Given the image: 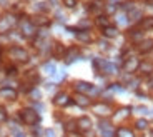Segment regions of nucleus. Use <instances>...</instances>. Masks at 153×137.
Here are the masks:
<instances>
[{
	"mask_svg": "<svg viewBox=\"0 0 153 137\" xmlns=\"http://www.w3.org/2000/svg\"><path fill=\"white\" fill-rule=\"evenodd\" d=\"M20 117H22V120L25 122L27 126H35V124H38V120H40L38 112L33 111V109H23V111L20 112Z\"/></svg>",
	"mask_w": 153,
	"mask_h": 137,
	"instance_id": "obj_1",
	"label": "nucleus"
},
{
	"mask_svg": "<svg viewBox=\"0 0 153 137\" xmlns=\"http://www.w3.org/2000/svg\"><path fill=\"white\" fill-rule=\"evenodd\" d=\"M76 92H80V94H90V95H95L98 94V89L95 87V85H92L90 82H83V80H80V82H76L75 85Z\"/></svg>",
	"mask_w": 153,
	"mask_h": 137,
	"instance_id": "obj_2",
	"label": "nucleus"
},
{
	"mask_svg": "<svg viewBox=\"0 0 153 137\" xmlns=\"http://www.w3.org/2000/svg\"><path fill=\"white\" fill-rule=\"evenodd\" d=\"M20 30H22V34L25 35V37H33L35 35V25L30 20L23 19L22 22H20Z\"/></svg>",
	"mask_w": 153,
	"mask_h": 137,
	"instance_id": "obj_3",
	"label": "nucleus"
},
{
	"mask_svg": "<svg viewBox=\"0 0 153 137\" xmlns=\"http://www.w3.org/2000/svg\"><path fill=\"white\" fill-rule=\"evenodd\" d=\"M10 55L19 62H27L28 60V52L25 49H22V47H13V49L10 50Z\"/></svg>",
	"mask_w": 153,
	"mask_h": 137,
	"instance_id": "obj_4",
	"label": "nucleus"
},
{
	"mask_svg": "<svg viewBox=\"0 0 153 137\" xmlns=\"http://www.w3.org/2000/svg\"><path fill=\"white\" fill-rule=\"evenodd\" d=\"M13 23H15V17H12V15H7L4 19H0V34L8 32L13 27Z\"/></svg>",
	"mask_w": 153,
	"mask_h": 137,
	"instance_id": "obj_5",
	"label": "nucleus"
},
{
	"mask_svg": "<svg viewBox=\"0 0 153 137\" xmlns=\"http://www.w3.org/2000/svg\"><path fill=\"white\" fill-rule=\"evenodd\" d=\"M80 50L76 49V47H72V49H68L65 52V55H63V59H65V62L67 64H72V62H75V60H78L80 59Z\"/></svg>",
	"mask_w": 153,
	"mask_h": 137,
	"instance_id": "obj_6",
	"label": "nucleus"
},
{
	"mask_svg": "<svg viewBox=\"0 0 153 137\" xmlns=\"http://www.w3.org/2000/svg\"><path fill=\"white\" fill-rule=\"evenodd\" d=\"M53 102H55V105H58V107H67V105H70V104H72V99H70L65 92H60V94L55 95Z\"/></svg>",
	"mask_w": 153,
	"mask_h": 137,
	"instance_id": "obj_7",
	"label": "nucleus"
},
{
	"mask_svg": "<svg viewBox=\"0 0 153 137\" xmlns=\"http://www.w3.org/2000/svg\"><path fill=\"white\" fill-rule=\"evenodd\" d=\"M98 127H100V132H102L103 137H115V130H113V127H111V124L102 120L98 124Z\"/></svg>",
	"mask_w": 153,
	"mask_h": 137,
	"instance_id": "obj_8",
	"label": "nucleus"
},
{
	"mask_svg": "<svg viewBox=\"0 0 153 137\" xmlns=\"http://www.w3.org/2000/svg\"><path fill=\"white\" fill-rule=\"evenodd\" d=\"M138 65H140L138 59L130 57V59H126L125 64H123V70H125V72H135V70L138 68Z\"/></svg>",
	"mask_w": 153,
	"mask_h": 137,
	"instance_id": "obj_9",
	"label": "nucleus"
},
{
	"mask_svg": "<svg viewBox=\"0 0 153 137\" xmlns=\"http://www.w3.org/2000/svg\"><path fill=\"white\" fill-rule=\"evenodd\" d=\"M93 112H95L97 115H102V117H105V115H110V114H111L110 107H108L107 104H97V105H93Z\"/></svg>",
	"mask_w": 153,
	"mask_h": 137,
	"instance_id": "obj_10",
	"label": "nucleus"
},
{
	"mask_svg": "<svg viewBox=\"0 0 153 137\" xmlns=\"http://www.w3.org/2000/svg\"><path fill=\"white\" fill-rule=\"evenodd\" d=\"M0 97H2V99H7V100H15L17 92L10 87H4V89H0Z\"/></svg>",
	"mask_w": 153,
	"mask_h": 137,
	"instance_id": "obj_11",
	"label": "nucleus"
},
{
	"mask_svg": "<svg viewBox=\"0 0 153 137\" xmlns=\"http://www.w3.org/2000/svg\"><path fill=\"white\" fill-rule=\"evenodd\" d=\"M76 127H78L82 132H88L90 127H92V120H90L88 117H82V119H78V122H76Z\"/></svg>",
	"mask_w": 153,
	"mask_h": 137,
	"instance_id": "obj_12",
	"label": "nucleus"
},
{
	"mask_svg": "<svg viewBox=\"0 0 153 137\" xmlns=\"http://www.w3.org/2000/svg\"><path fill=\"white\" fill-rule=\"evenodd\" d=\"M137 49H138V52L140 53H146V52H150V50L153 49V40H143V42H140L137 45Z\"/></svg>",
	"mask_w": 153,
	"mask_h": 137,
	"instance_id": "obj_13",
	"label": "nucleus"
},
{
	"mask_svg": "<svg viewBox=\"0 0 153 137\" xmlns=\"http://www.w3.org/2000/svg\"><path fill=\"white\" fill-rule=\"evenodd\" d=\"M75 35H76V38H78L80 42H85V44L92 42V35H90V32H88V30H78V29H76Z\"/></svg>",
	"mask_w": 153,
	"mask_h": 137,
	"instance_id": "obj_14",
	"label": "nucleus"
},
{
	"mask_svg": "<svg viewBox=\"0 0 153 137\" xmlns=\"http://www.w3.org/2000/svg\"><path fill=\"white\" fill-rule=\"evenodd\" d=\"M138 27H140V30H152L153 29V17H145V19H142L140 23H138Z\"/></svg>",
	"mask_w": 153,
	"mask_h": 137,
	"instance_id": "obj_15",
	"label": "nucleus"
},
{
	"mask_svg": "<svg viewBox=\"0 0 153 137\" xmlns=\"http://www.w3.org/2000/svg\"><path fill=\"white\" fill-rule=\"evenodd\" d=\"M138 68H140V72L142 74H152L153 72V64L148 62V60H143V62H140Z\"/></svg>",
	"mask_w": 153,
	"mask_h": 137,
	"instance_id": "obj_16",
	"label": "nucleus"
},
{
	"mask_svg": "<svg viewBox=\"0 0 153 137\" xmlns=\"http://www.w3.org/2000/svg\"><path fill=\"white\" fill-rule=\"evenodd\" d=\"M75 102L78 104L80 107H88L90 104H92V102H90V99H88L87 95H83V94H78V95H76V97H75Z\"/></svg>",
	"mask_w": 153,
	"mask_h": 137,
	"instance_id": "obj_17",
	"label": "nucleus"
},
{
	"mask_svg": "<svg viewBox=\"0 0 153 137\" xmlns=\"http://www.w3.org/2000/svg\"><path fill=\"white\" fill-rule=\"evenodd\" d=\"M103 35H105L107 38H115L117 35H118V30H117L115 27L108 25V27H105V29H103Z\"/></svg>",
	"mask_w": 153,
	"mask_h": 137,
	"instance_id": "obj_18",
	"label": "nucleus"
},
{
	"mask_svg": "<svg viewBox=\"0 0 153 137\" xmlns=\"http://www.w3.org/2000/svg\"><path fill=\"white\" fill-rule=\"evenodd\" d=\"M100 72H103V74H117V65L110 64V62H103V67H102Z\"/></svg>",
	"mask_w": 153,
	"mask_h": 137,
	"instance_id": "obj_19",
	"label": "nucleus"
},
{
	"mask_svg": "<svg viewBox=\"0 0 153 137\" xmlns=\"http://www.w3.org/2000/svg\"><path fill=\"white\" fill-rule=\"evenodd\" d=\"M128 19H130V20H138V19L142 20V10L135 7L133 10H130V12H128Z\"/></svg>",
	"mask_w": 153,
	"mask_h": 137,
	"instance_id": "obj_20",
	"label": "nucleus"
},
{
	"mask_svg": "<svg viewBox=\"0 0 153 137\" xmlns=\"http://www.w3.org/2000/svg\"><path fill=\"white\" fill-rule=\"evenodd\" d=\"M42 70H43L45 74H48V75H52V74H55V70H57V68H55V64H53V62H47V64H43Z\"/></svg>",
	"mask_w": 153,
	"mask_h": 137,
	"instance_id": "obj_21",
	"label": "nucleus"
},
{
	"mask_svg": "<svg viewBox=\"0 0 153 137\" xmlns=\"http://www.w3.org/2000/svg\"><path fill=\"white\" fill-rule=\"evenodd\" d=\"M97 25H100V27H108L110 25V19H108L107 15H98L97 17Z\"/></svg>",
	"mask_w": 153,
	"mask_h": 137,
	"instance_id": "obj_22",
	"label": "nucleus"
},
{
	"mask_svg": "<svg viewBox=\"0 0 153 137\" xmlns=\"http://www.w3.org/2000/svg\"><path fill=\"white\" fill-rule=\"evenodd\" d=\"M30 22L33 23V25H47V23H48V20H47L43 15H38V17H33Z\"/></svg>",
	"mask_w": 153,
	"mask_h": 137,
	"instance_id": "obj_23",
	"label": "nucleus"
},
{
	"mask_svg": "<svg viewBox=\"0 0 153 137\" xmlns=\"http://www.w3.org/2000/svg\"><path fill=\"white\" fill-rule=\"evenodd\" d=\"M128 114H130V109H128V107H125V109H120V111L115 114V119H117V120H122V119H125Z\"/></svg>",
	"mask_w": 153,
	"mask_h": 137,
	"instance_id": "obj_24",
	"label": "nucleus"
},
{
	"mask_svg": "<svg viewBox=\"0 0 153 137\" xmlns=\"http://www.w3.org/2000/svg\"><path fill=\"white\" fill-rule=\"evenodd\" d=\"M117 137H133V132H131L130 129H120L118 132H117Z\"/></svg>",
	"mask_w": 153,
	"mask_h": 137,
	"instance_id": "obj_25",
	"label": "nucleus"
},
{
	"mask_svg": "<svg viewBox=\"0 0 153 137\" xmlns=\"http://www.w3.org/2000/svg\"><path fill=\"white\" fill-rule=\"evenodd\" d=\"M30 97H32L33 100H40L42 94H40V90H38V89H32V90H30Z\"/></svg>",
	"mask_w": 153,
	"mask_h": 137,
	"instance_id": "obj_26",
	"label": "nucleus"
},
{
	"mask_svg": "<svg viewBox=\"0 0 153 137\" xmlns=\"http://www.w3.org/2000/svg\"><path fill=\"white\" fill-rule=\"evenodd\" d=\"M146 126H148V122H146L145 119H140V120H137V129L143 130V129H146Z\"/></svg>",
	"mask_w": 153,
	"mask_h": 137,
	"instance_id": "obj_27",
	"label": "nucleus"
},
{
	"mask_svg": "<svg viewBox=\"0 0 153 137\" xmlns=\"http://www.w3.org/2000/svg\"><path fill=\"white\" fill-rule=\"evenodd\" d=\"M63 4H65V7H67V8H75L76 0H63Z\"/></svg>",
	"mask_w": 153,
	"mask_h": 137,
	"instance_id": "obj_28",
	"label": "nucleus"
},
{
	"mask_svg": "<svg viewBox=\"0 0 153 137\" xmlns=\"http://www.w3.org/2000/svg\"><path fill=\"white\" fill-rule=\"evenodd\" d=\"M135 111H137L138 112V114H150V109H148V107H135Z\"/></svg>",
	"mask_w": 153,
	"mask_h": 137,
	"instance_id": "obj_29",
	"label": "nucleus"
},
{
	"mask_svg": "<svg viewBox=\"0 0 153 137\" xmlns=\"http://www.w3.org/2000/svg\"><path fill=\"white\" fill-rule=\"evenodd\" d=\"M37 8L42 10V12H47L48 10V4H47V2H40V4H37Z\"/></svg>",
	"mask_w": 153,
	"mask_h": 137,
	"instance_id": "obj_30",
	"label": "nucleus"
},
{
	"mask_svg": "<svg viewBox=\"0 0 153 137\" xmlns=\"http://www.w3.org/2000/svg\"><path fill=\"white\" fill-rule=\"evenodd\" d=\"M5 120H7V112L0 107V122H5Z\"/></svg>",
	"mask_w": 153,
	"mask_h": 137,
	"instance_id": "obj_31",
	"label": "nucleus"
},
{
	"mask_svg": "<svg viewBox=\"0 0 153 137\" xmlns=\"http://www.w3.org/2000/svg\"><path fill=\"white\" fill-rule=\"evenodd\" d=\"M78 127H76V122H68V126H67V130H76Z\"/></svg>",
	"mask_w": 153,
	"mask_h": 137,
	"instance_id": "obj_32",
	"label": "nucleus"
},
{
	"mask_svg": "<svg viewBox=\"0 0 153 137\" xmlns=\"http://www.w3.org/2000/svg\"><path fill=\"white\" fill-rule=\"evenodd\" d=\"M126 22H128V15H120V17H118V23H122V25H125Z\"/></svg>",
	"mask_w": 153,
	"mask_h": 137,
	"instance_id": "obj_33",
	"label": "nucleus"
},
{
	"mask_svg": "<svg viewBox=\"0 0 153 137\" xmlns=\"http://www.w3.org/2000/svg\"><path fill=\"white\" fill-rule=\"evenodd\" d=\"M63 77H65V72H58V74H55V75H53V80H57V82H58V80H62Z\"/></svg>",
	"mask_w": 153,
	"mask_h": 137,
	"instance_id": "obj_34",
	"label": "nucleus"
},
{
	"mask_svg": "<svg viewBox=\"0 0 153 137\" xmlns=\"http://www.w3.org/2000/svg\"><path fill=\"white\" fill-rule=\"evenodd\" d=\"M55 53H57V55L58 53H63V47H62L60 44H55Z\"/></svg>",
	"mask_w": 153,
	"mask_h": 137,
	"instance_id": "obj_35",
	"label": "nucleus"
},
{
	"mask_svg": "<svg viewBox=\"0 0 153 137\" xmlns=\"http://www.w3.org/2000/svg\"><path fill=\"white\" fill-rule=\"evenodd\" d=\"M45 137H55V132L52 129H47L45 130Z\"/></svg>",
	"mask_w": 153,
	"mask_h": 137,
	"instance_id": "obj_36",
	"label": "nucleus"
},
{
	"mask_svg": "<svg viewBox=\"0 0 153 137\" xmlns=\"http://www.w3.org/2000/svg\"><path fill=\"white\" fill-rule=\"evenodd\" d=\"M98 45H100V49H102V50H108V44H107V42H103V40H102V42H100Z\"/></svg>",
	"mask_w": 153,
	"mask_h": 137,
	"instance_id": "obj_37",
	"label": "nucleus"
},
{
	"mask_svg": "<svg viewBox=\"0 0 153 137\" xmlns=\"http://www.w3.org/2000/svg\"><path fill=\"white\" fill-rule=\"evenodd\" d=\"M90 25V22H87V20H83V22H80V27H88Z\"/></svg>",
	"mask_w": 153,
	"mask_h": 137,
	"instance_id": "obj_38",
	"label": "nucleus"
},
{
	"mask_svg": "<svg viewBox=\"0 0 153 137\" xmlns=\"http://www.w3.org/2000/svg\"><path fill=\"white\" fill-rule=\"evenodd\" d=\"M107 10H108V12H115V5H108Z\"/></svg>",
	"mask_w": 153,
	"mask_h": 137,
	"instance_id": "obj_39",
	"label": "nucleus"
},
{
	"mask_svg": "<svg viewBox=\"0 0 153 137\" xmlns=\"http://www.w3.org/2000/svg\"><path fill=\"white\" fill-rule=\"evenodd\" d=\"M50 2H52L53 5H57V4H58V0H50Z\"/></svg>",
	"mask_w": 153,
	"mask_h": 137,
	"instance_id": "obj_40",
	"label": "nucleus"
},
{
	"mask_svg": "<svg viewBox=\"0 0 153 137\" xmlns=\"http://www.w3.org/2000/svg\"><path fill=\"white\" fill-rule=\"evenodd\" d=\"M15 137H25V135H23V134H20V132H19V134H17Z\"/></svg>",
	"mask_w": 153,
	"mask_h": 137,
	"instance_id": "obj_41",
	"label": "nucleus"
},
{
	"mask_svg": "<svg viewBox=\"0 0 153 137\" xmlns=\"http://www.w3.org/2000/svg\"><path fill=\"white\" fill-rule=\"evenodd\" d=\"M152 137H153V130H152Z\"/></svg>",
	"mask_w": 153,
	"mask_h": 137,
	"instance_id": "obj_42",
	"label": "nucleus"
}]
</instances>
